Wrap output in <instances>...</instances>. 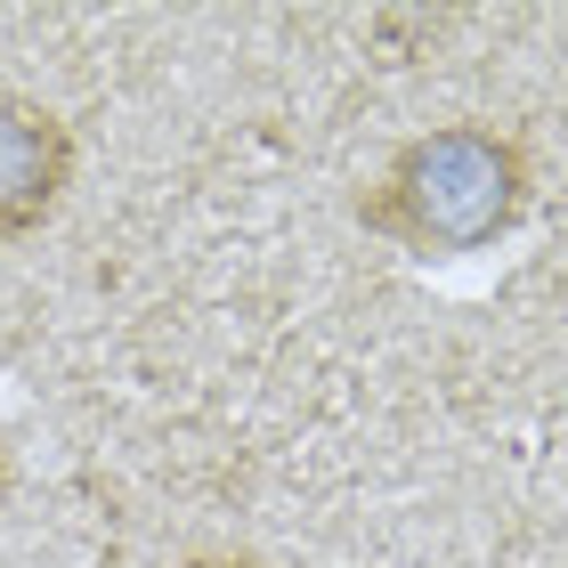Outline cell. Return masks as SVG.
Here are the masks:
<instances>
[{"instance_id":"277c9868","label":"cell","mask_w":568,"mask_h":568,"mask_svg":"<svg viewBox=\"0 0 568 568\" xmlns=\"http://www.w3.org/2000/svg\"><path fill=\"white\" fill-rule=\"evenodd\" d=\"M0 487H9V455H0Z\"/></svg>"},{"instance_id":"3957f363","label":"cell","mask_w":568,"mask_h":568,"mask_svg":"<svg viewBox=\"0 0 568 568\" xmlns=\"http://www.w3.org/2000/svg\"><path fill=\"white\" fill-rule=\"evenodd\" d=\"M187 568H252V560H187Z\"/></svg>"},{"instance_id":"7a4b0ae2","label":"cell","mask_w":568,"mask_h":568,"mask_svg":"<svg viewBox=\"0 0 568 568\" xmlns=\"http://www.w3.org/2000/svg\"><path fill=\"white\" fill-rule=\"evenodd\" d=\"M73 187V131L49 106L0 98V244L33 236Z\"/></svg>"},{"instance_id":"6da1fadb","label":"cell","mask_w":568,"mask_h":568,"mask_svg":"<svg viewBox=\"0 0 568 568\" xmlns=\"http://www.w3.org/2000/svg\"><path fill=\"white\" fill-rule=\"evenodd\" d=\"M528 203L520 146L487 122H447L390 154L382 187L366 195V227H382L406 252H479L496 244Z\"/></svg>"}]
</instances>
